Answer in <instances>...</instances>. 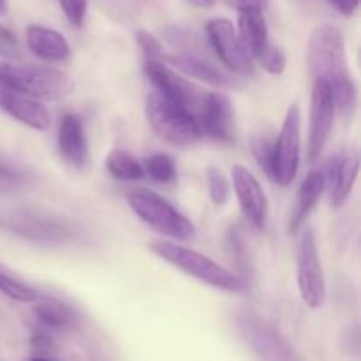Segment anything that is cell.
Here are the masks:
<instances>
[{
  "label": "cell",
  "mask_w": 361,
  "mask_h": 361,
  "mask_svg": "<svg viewBox=\"0 0 361 361\" xmlns=\"http://www.w3.org/2000/svg\"><path fill=\"white\" fill-rule=\"evenodd\" d=\"M0 229L44 247H63L80 240L74 222L56 214L25 207L0 208Z\"/></svg>",
  "instance_id": "cell-1"
},
{
  "label": "cell",
  "mask_w": 361,
  "mask_h": 361,
  "mask_svg": "<svg viewBox=\"0 0 361 361\" xmlns=\"http://www.w3.org/2000/svg\"><path fill=\"white\" fill-rule=\"evenodd\" d=\"M148 249L155 256L164 259L166 263L178 268L180 271L210 286V288L221 289L226 293H240L245 289V282L242 277L229 271L217 261L203 256L201 252H196V250L187 249V247L169 242V240H154V242L148 243Z\"/></svg>",
  "instance_id": "cell-2"
},
{
  "label": "cell",
  "mask_w": 361,
  "mask_h": 361,
  "mask_svg": "<svg viewBox=\"0 0 361 361\" xmlns=\"http://www.w3.org/2000/svg\"><path fill=\"white\" fill-rule=\"evenodd\" d=\"M145 115L152 130L169 145L192 147L203 137L196 115L157 90L147 97Z\"/></svg>",
  "instance_id": "cell-3"
},
{
  "label": "cell",
  "mask_w": 361,
  "mask_h": 361,
  "mask_svg": "<svg viewBox=\"0 0 361 361\" xmlns=\"http://www.w3.org/2000/svg\"><path fill=\"white\" fill-rule=\"evenodd\" d=\"M307 62L314 80L324 81L328 87L353 78L345 56L344 34L334 25L314 28L307 46Z\"/></svg>",
  "instance_id": "cell-4"
},
{
  "label": "cell",
  "mask_w": 361,
  "mask_h": 361,
  "mask_svg": "<svg viewBox=\"0 0 361 361\" xmlns=\"http://www.w3.org/2000/svg\"><path fill=\"white\" fill-rule=\"evenodd\" d=\"M0 81L39 101H59L74 92V80L53 67L0 62Z\"/></svg>",
  "instance_id": "cell-5"
},
{
  "label": "cell",
  "mask_w": 361,
  "mask_h": 361,
  "mask_svg": "<svg viewBox=\"0 0 361 361\" xmlns=\"http://www.w3.org/2000/svg\"><path fill=\"white\" fill-rule=\"evenodd\" d=\"M130 210L141 219L147 226H150L154 231L168 236L178 242H187L194 238L196 228L192 222L176 210L168 200L159 196L157 192H152L147 189H136L127 196Z\"/></svg>",
  "instance_id": "cell-6"
},
{
  "label": "cell",
  "mask_w": 361,
  "mask_h": 361,
  "mask_svg": "<svg viewBox=\"0 0 361 361\" xmlns=\"http://www.w3.org/2000/svg\"><path fill=\"white\" fill-rule=\"evenodd\" d=\"M296 274H298V291L305 305L319 309L326 300V281L321 267L319 250L312 228L303 229L296 254Z\"/></svg>",
  "instance_id": "cell-7"
},
{
  "label": "cell",
  "mask_w": 361,
  "mask_h": 361,
  "mask_svg": "<svg viewBox=\"0 0 361 361\" xmlns=\"http://www.w3.org/2000/svg\"><path fill=\"white\" fill-rule=\"evenodd\" d=\"M300 147H302V113L298 104L289 106L284 123L274 140V180L281 187H288L296 178L300 168Z\"/></svg>",
  "instance_id": "cell-8"
},
{
  "label": "cell",
  "mask_w": 361,
  "mask_h": 361,
  "mask_svg": "<svg viewBox=\"0 0 361 361\" xmlns=\"http://www.w3.org/2000/svg\"><path fill=\"white\" fill-rule=\"evenodd\" d=\"M240 337L257 356L267 360H293L296 355L291 345L271 324L252 312H243L236 317Z\"/></svg>",
  "instance_id": "cell-9"
},
{
  "label": "cell",
  "mask_w": 361,
  "mask_h": 361,
  "mask_svg": "<svg viewBox=\"0 0 361 361\" xmlns=\"http://www.w3.org/2000/svg\"><path fill=\"white\" fill-rule=\"evenodd\" d=\"M145 74L154 83L157 92L164 94L166 97L175 101L176 104L189 109L197 118V113H200L207 92L200 90L190 81H187L185 78L175 73L168 63L162 62V59H147V62H145Z\"/></svg>",
  "instance_id": "cell-10"
},
{
  "label": "cell",
  "mask_w": 361,
  "mask_h": 361,
  "mask_svg": "<svg viewBox=\"0 0 361 361\" xmlns=\"http://www.w3.org/2000/svg\"><path fill=\"white\" fill-rule=\"evenodd\" d=\"M335 102L331 99L330 88L324 81L316 80L310 99V118H309V147H307V159L309 162H316L323 154L335 120Z\"/></svg>",
  "instance_id": "cell-11"
},
{
  "label": "cell",
  "mask_w": 361,
  "mask_h": 361,
  "mask_svg": "<svg viewBox=\"0 0 361 361\" xmlns=\"http://www.w3.org/2000/svg\"><path fill=\"white\" fill-rule=\"evenodd\" d=\"M207 35L219 59L231 71L249 74L252 71V59L243 48L235 25L228 18H214L207 23Z\"/></svg>",
  "instance_id": "cell-12"
},
{
  "label": "cell",
  "mask_w": 361,
  "mask_h": 361,
  "mask_svg": "<svg viewBox=\"0 0 361 361\" xmlns=\"http://www.w3.org/2000/svg\"><path fill=\"white\" fill-rule=\"evenodd\" d=\"M203 136L212 137L219 143H229L235 140V111L231 99L221 92H207L197 113Z\"/></svg>",
  "instance_id": "cell-13"
},
{
  "label": "cell",
  "mask_w": 361,
  "mask_h": 361,
  "mask_svg": "<svg viewBox=\"0 0 361 361\" xmlns=\"http://www.w3.org/2000/svg\"><path fill=\"white\" fill-rule=\"evenodd\" d=\"M0 109L34 130H48L51 115L39 99L0 81Z\"/></svg>",
  "instance_id": "cell-14"
},
{
  "label": "cell",
  "mask_w": 361,
  "mask_h": 361,
  "mask_svg": "<svg viewBox=\"0 0 361 361\" xmlns=\"http://www.w3.org/2000/svg\"><path fill=\"white\" fill-rule=\"evenodd\" d=\"M231 178L245 219L256 229H264L268 219V200L261 183L249 169L240 164L233 166Z\"/></svg>",
  "instance_id": "cell-15"
},
{
  "label": "cell",
  "mask_w": 361,
  "mask_h": 361,
  "mask_svg": "<svg viewBox=\"0 0 361 361\" xmlns=\"http://www.w3.org/2000/svg\"><path fill=\"white\" fill-rule=\"evenodd\" d=\"M59 150L63 161L76 171L81 173L90 168V150L83 122L74 113H67L60 120Z\"/></svg>",
  "instance_id": "cell-16"
},
{
  "label": "cell",
  "mask_w": 361,
  "mask_h": 361,
  "mask_svg": "<svg viewBox=\"0 0 361 361\" xmlns=\"http://www.w3.org/2000/svg\"><path fill=\"white\" fill-rule=\"evenodd\" d=\"M25 39L30 51L44 62H66L71 56L69 42L55 28L28 25L25 30Z\"/></svg>",
  "instance_id": "cell-17"
},
{
  "label": "cell",
  "mask_w": 361,
  "mask_h": 361,
  "mask_svg": "<svg viewBox=\"0 0 361 361\" xmlns=\"http://www.w3.org/2000/svg\"><path fill=\"white\" fill-rule=\"evenodd\" d=\"M324 187H326V178H324L323 171L312 169V171L307 173L302 185H300L295 210H293L291 221H289V233L295 235V233H298L302 229L303 222L307 221V217L314 210L319 197L323 196Z\"/></svg>",
  "instance_id": "cell-18"
},
{
  "label": "cell",
  "mask_w": 361,
  "mask_h": 361,
  "mask_svg": "<svg viewBox=\"0 0 361 361\" xmlns=\"http://www.w3.org/2000/svg\"><path fill=\"white\" fill-rule=\"evenodd\" d=\"M166 62L175 66L176 69L182 71L187 76L200 80L203 83L212 85V87H233V81L229 76H226L221 69L214 66V63L207 62L201 56L192 55V53H176V55H162Z\"/></svg>",
  "instance_id": "cell-19"
},
{
  "label": "cell",
  "mask_w": 361,
  "mask_h": 361,
  "mask_svg": "<svg viewBox=\"0 0 361 361\" xmlns=\"http://www.w3.org/2000/svg\"><path fill=\"white\" fill-rule=\"evenodd\" d=\"M238 37L250 59H257L259 53L270 44V34L263 13L243 11L238 16Z\"/></svg>",
  "instance_id": "cell-20"
},
{
  "label": "cell",
  "mask_w": 361,
  "mask_h": 361,
  "mask_svg": "<svg viewBox=\"0 0 361 361\" xmlns=\"http://www.w3.org/2000/svg\"><path fill=\"white\" fill-rule=\"evenodd\" d=\"M32 312H34L35 321H37L44 330H71V328H74L78 324L76 312H74L67 303L55 298H37L35 300V305L34 309H32Z\"/></svg>",
  "instance_id": "cell-21"
},
{
  "label": "cell",
  "mask_w": 361,
  "mask_h": 361,
  "mask_svg": "<svg viewBox=\"0 0 361 361\" xmlns=\"http://www.w3.org/2000/svg\"><path fill=\"white\" fill-rule=\"evenodd\" d=\"M360 171V159L356 154H348L335 164L331 171L330 201L334 208H341L351 194Z\"/></svg>",
  "instance_id": "cell-22"
},
{
  "label": "cell",
  "mask_w": 361,
  "mask_h": 361,
  "mask_svg": "<svg viewBox=\"0 0 361 361\" xmlns=\"http://www.w3.org/2000/svg\"><path fill=\"white\" fill-rule=\"evenodd\" d=\"M32 182H35L34 169L0 155V192L21 189Z\"/></svg>",
  "instance_id": "cell-23"
},
{
  "label": "cell",
  "mask_w": 361,
  "mask_h": 361,
  "mask_svg": "<svg viewBox=\"0 0 361 361\" xmlns=\"http://www.w3.org/2000/svg\"><path fill=\"white\" fill-rule=\"evenodd\" d=\"M106 168L111 173V176H115L116 180H126V182L141 180L145 176L143 164H140L133 155L123 150H111V154L106 159Z\"/></svg>",
  "instance_id": "cell-24"
},
{
  "label": "cell",
  "mask_w": 361,
  "mask_h": 361,
  "mask_svg": "<svg viewBox=\"0 0 361 361\" xmlns=\"http://www.w3.org/2000/svg\"><path fill=\"white\" fill-rule=\"evenodd\" d=\"M145 173L157 183H169L176 178L175 159L168 154H155L145 161Z\"/></svg>",
  "instance_id": "cell-25"
},
{
  "label": "cell",
  "mask_w": 361,
  "mask_h": 361,
  "mask_svg": "<svg viewBox=\"0 0 361 361\" xmlns=\"http://www.w3.org/2000/svg\"><path fill=\"white\" fill-rule=\"evenodd\" d=\"M207 182H208V192H210V200L215 207H224L231 194V183H229L228 176L215 166H210L207 169Z\"/></svg>",
  "instance_id": "cell-26"
},
{
  "label": "cell",
  "mask_w": 361,
  "mask_h": 361,
  "mask_svg": "<svg viewBox=\"0 0 361 361\" xmlns=\"http://www.w3.org/2000/svg\"><path fill=\"white\" fill-rule=\"evenodd\" d=\"M0 293L21 303H34L39 298L35 289L16 281V279L9 277V275L2 274V271H0Z\"/></svg>",
  "instance_id": "cell-27"
},
{
  "label": "cell",
  "mask_w": 361,
  "mask_h": 361,
  "mask_svg": "<svg viewBox=\"0 0 361 361\" xmlns=\"http://www.w3.org/2000/svg\"><path fill=\"white\" fill-rule=\"evenodd\" d=\"M256 60L259 62V66L263 67L267 73L274 74V76H279V74L284 73L286 63H288L284 49L279 48V46H275V44H271V42L263 49V51L259 53V56H257Z\"/></svg>",
  "instance_id": "cell-28"
},
{
  "label": "cell",
  "mask_w": 361,
  "mask_h": 361,
  "mask_svg": "<svg viewBox=\"0 0 361 361\" xmlns=\"http://www.w3.org/2000/svg\"><path fill=\"white\" fill-rule=\"evenodd\" d=\"M250 147H252V154L256 161L259 162L261 169L271 178L274 176V140L257 136L254 137Z\"/></svg>",
  "instance_id": "cell-29"
},
{
  "label": "cell",
  "mask_w": 361,
  "mask_h": 361,
  "mask_svg": "<svg viewBox=\"0 0 361 361\" xmlns=\"http://www.w3.org/2000/svg\"><path fill=\"white\" fill-rule=\"evenodd\" d=\"M30 349H32L30 358H46V360L56 358L55 341H53L51 335L48 334V330H37L32 334Z\"/></svg>",
  "instance_id": "cell-30"
},
{
  "label": "cell",
  "mask_w": 361,
  "mask_h": 361,
  "mask_svg": "<svg viewBox=\"0 0 361 361\" xmlns=\"http://www.w3.org/2000/svg\"><path fill=\"white\" fill-rule=\"evenodd\" d=\"M136 42L147 59H162V55H164L161 41L152 32L145 30V28L136 30Z\"/></svg>",
  "instance_id": "cell-31"
},
{
  "label": "cell",
  "mask_w": 361,
  "mask_h": 361,
  "mask_svg": "<svg viewBox=\"0 0 361 361\" xmlns=\"http://www.w3.org/2000/svg\"><path fill=\"white\" fill-rule=\"evenodd\" d=\"M63 14L74 27H81L87 16L88 2L87 0H59Z\"/></svg>",
  "instance_id": "cell-32"
},
{
  "label": "cell",
  "mask_w": 361,
  "mask_h": 361,
  "mask_svg": "<svg viewBox=\"0 0 361 361\" xmlns=\"http://www.w3.org/2000/svg\"><path fill=\"white\" fill-rule=\"evenodd\" d=\"M0 56L6 60L20 59V44L13 30L0 25Z\"/></svg>",
  "instance_id": "cell-33"
},
{
  "label": "cell",
  "mask_w": 361,
  "mask_h": 361,
  "mask_svg": "<svg viewBox=\"0 0 361 361\" xmlns=\"http://www.w3.org/2000/svg\"><path fill=\"white\" fill-rule=\"evenodd\" d=\"M226 4L238 11V13H243V11H259V13H264L268 6H270V0H226Z\"/></svg>",
  "instance_id": "cell-34"
},
{
  "label": "cell",
  "mask_w": 361,
  "mask_h": 361,
  "mask_svg": "<svg viewBox=\"0 0 361 361\" xmlns=\"http://www.w3.org/2000/svg\"><path fill=\"white\" fill-rule=\"evenodd\" d=\"M338 13H342L344 16H353L356 13L360 6V0H328Z\"/></svg>",
  "instance_id": "cell-35"
},
{
  "label": "cell",
  "mask_w": 361,
  "mask_h": 361,
  "mask_svg": "<svg viewBox=\"0 0 361 361\" xmlns=\"http://www.w3.org/2000/svg\"><path fill=\"white\" fill-rule=\"evenodd\" d=\"M189 4H192V6L200 7V9H212V7L217 4V0H187Z\"/></svg>",
  "instance_id": "cell-36"
},
{
  "label": "cell",
  "mask_w": 361,
  "mask_h": 361,
  "mask_svg": "<svg viewBox=\"0 0 361 361\" xmlns=\"http://www.w3.org/2000/svg\"><path fill=\"white\" fill-rule=\"evenodd\" d=\"M7 7H9V2L7 0H0V14H6Z\"/></svg>",
  "instance_id": "cell-37"
}]
</instances>
